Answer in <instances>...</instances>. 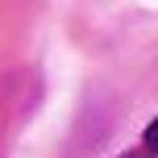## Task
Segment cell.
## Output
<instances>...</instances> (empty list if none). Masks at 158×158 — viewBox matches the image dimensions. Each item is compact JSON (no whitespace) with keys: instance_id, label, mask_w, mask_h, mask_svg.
<instances>
[{"instance_id":"1","label":"cell","mask_w":158,"mask_h":158,"mask_svg":"<svg viewBox=\"0 0 158 158\" xmlns=\"http://www.w3.org/2000/svg\"><path fill=\"white\" fill-rule=\"evenodd\" d=\"M146 150H154V154H158V117L146 125Z\"/></svg>"},{"instance_id":"2","label":"cell","mask_w":158,"mask_h":158,"mask_svg":"<svg viewBox=\"0 0 158 158\" xmlns=\"http://www.w3.org/2000/svg\"><path fill=\"white\" fill-rule=\"evenodd\" d=\"M150 158H158V154H150Z\"/></svg>"}]
</instances>
